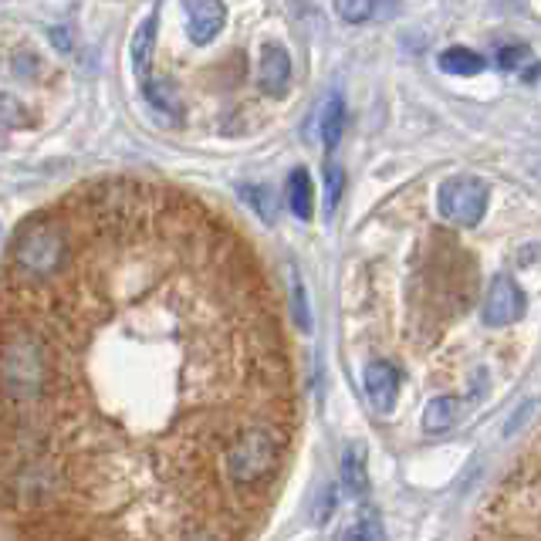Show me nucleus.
Masks as SVG:
<instances>
[{
    "label": "nucleus",
    "mask_w": 541,
    "mask_h": 541,
    "mask_svg": "<svg viewBox=\"0 0 541 541\" xmlns=\"http://www.w3.org/2000/svg\"><path fill=\"white\" fill-rule=\"evenodd\" d=\"M241 197L251 203V210L261 220H274V210H278V203H274V193L268 190V186H241Z\"/></svg>",
    "instance_id": "13"
},
{
    "label": "nucleus",
    "mask_w": 541,
    "mask_h": 541,
    "mask_svg": "<svg viewBox=\"0 0 541 541\" xmlns=\"http://www.w3.org/2000/svg\"><path fill=\"white\" fill-rule=\"evenodd\" d=\"M342 481L349 487L352 494H362L369 484V467H366V457H362L359 447H349L342 457Z\"/></svg>",
    "instance_id": "11"
},
{
    "label": "nucleus",
    "mask_w": 541,
    "mask_h": 541,
    "mask_svg": "<svg viewBox=\"0 0 541 541\" xmlns=\"http://www.w3.org/2000/svg\"><path fill=\"white\" fill-rule=\"evenodd\" d=\"M460 416V403L454 396H437L427 403V410H423V430L427 433H447L450 427L457 423Z\"/></svg>",
    "instance_id": "8"
},
{
    "label": "nucleus",
    "mask_w": 541,
    "mask_h": 541,
    "mask_svg": "<svg viewBox=\"0 0 541 541\" xmlns=\"http://www.w3.org/2000/svg\"><path fill=\"white\" fill-rule=\"evenodd\" d=\"M335 541H386V538H383V528H379V521L372 518V514H362V518L352 521L349 528H342Z\"/></svg>",
    "instance_id": "12"
},
{
    "label": "nucleus",
    "mask_w": 541,
    "mask_h": 541,
    "mask_svg": "<svg viewBox=\"0 0 541 541\" xmlns=\"http://www.w3.org/2000/svg\"><path fill=\"white\" fill-rule=\"evenodd\" d=\"M342 129H345V102L339 99V95H332V99L322 105V115H318V132H322V143L332 149L342 139Z\"/></svg>",
    "instance_id": "9"
},
{
    "label": "nucleus",
    "mask_w": 541,
    "mask_h": 541,
    "mask_svg": "<svg viewBox=\"0 0 541 541\" xmlns=\"http://www.w3.org/2000/svg\"><path fill=\"white\" fill-rule=\"evenodd\" d=\"M342 186H345V173L339 166H325V210L328 214H335V207H339Z\"/></svg>",
    "instance_id": "15"
},
{
    "label": "nucleus",
    "mask_w": 541,
    "mask_h": 541,
    "mask_svg": "<svg viewBox=\"0 0 541 541\" xmlns=\"http://www.w3.org/2000/svg\"><path fill=\"white\" fill-rule=\"evenodd\" d=\"M362 389H366V399L372 403L376 413H389L396 406L399 396V372L393 362L386 359H372L366 369H362Z\"/></svg>",
    "instance_id": "5"
},
{
    "label": "nucleus",
    "mask_w": 541,
    "mask_h": 541,
    "mask_svg": "<svg viewBox=\"0 0 541 541\" xmlns=\"http://www.w3.org/2000/svg\"><path fill=\"white\" fill-rule=\"evenodd\" d=\"M288 207L298 220H308L315 210V186L308 170H295L288 176Z\"/></svg>",
    "instance_id": "7"
},
{
    "label": "nucleus",
    "mask_w": 541,
    "mask_h": 541,
    "mask_svg": "<svg viewBox=\"0 0 541 541\" xmlns=\"http://www.w3.org/2000/svg\"><path fill=\"white\" fill-rule=\"evenodd\" d=\"M234 237L173 183H78L0 274V514L14 541H237L285 457Z\"/></svg>",
    "instance_id": "1"
},
{
    "label": "nucleus",
    "mask_w": 541,
    "mask_h": 541,
    "mask_svg": "<svg viewBox=\"0 0 541 541\" xmlns=\"http://www.w3.org/2000/svg\"><path fill=\"white\" fill-rule=\"evenodd\" d=\"M525 315V291H521L508 274H498L487 288V298H484V322L501 328V325H511Z\"/></svg>",
    "instance_id": "3"
},
{
    "label": "nucleus",
    "mask_w": 541,
    "mask_h": 541,
    "mask_svg": "<svg viewBox=\"0 0 541 541\" xmlns=\"http://www.w3.org/2000/svg\"><path fill=\"white\" fill-rule=\"evenodd\" d=\"M437 207L443 220L457 227H474L481 224L484 210H487V183L460 176V180H447L437 193Z\"/></svg>",
    "instance_id": "2"
},
{
    "label": "nucleus",
    "mask_w": 541,
    "mask_h": 541,
    "mask_svg": "<svg viewBox=\"0 0 541 541\" xmlns=\"http://www.w3.org/2000/svg\"><path fill=\"white\" fill-rule=\"evenodd\" d=\"M291 295H295V318H298V325L301 328H308V308H305V291H301V281H298V274L291 271Z\"/></svg>",
    "instance_id": "16"
},
{
    "label": "nucleus",
    "mask_w": 541,
    "mask_h": 541,
    "mask_svg": "<svg viewBox=\"0 0 541 541\" xmlns=\"http://www.w3.org/2000/svg\"><path fill=\"white\" fill-rule=\"evenodd\" d=\"M183 31L190 44L197 48H207L210 41L224 31L227 24V7L224 4H214V0H200V4H183Z\"/></svg>",
    "instance_id": "4"
},
{
    "label": "nucleus",
    "mask_w": 541,
    "mask_h": 541,
    "mask_svg": "<svg viewBox=\"0 0 541 541\" xmlns=\"http://www.w3.org/2000/svg\"><path fill=\"white\" fill-rule=\"evenodd\" d=\"M396 7H389V4H335V14L345 17L349 24H366L372 21V17H379V14H393Z\"/></svg>",
    "instance_id": "14"
},
{
    "label": "nucleus",
    "mask_w": 541,
    "mask_h": 541,
    "mask_svg": "<svg viewBox=\"0 0 541 541\" xmlns=\"http://www.w3.org/2000/svg\"><path fill=\"white\" fill-rule=\"evenodd\" d=\"M257 85H261L264 95H271V99H281V95L288 92L291 85V58L285 48H278V44H268V48L261 51V58H257Z\"/></svg>",
    "instance_id": "6"
},
{
    "label": "nucleus",
    "mask_w": 541,
    "mask_h": 541,
    "mask_svg": "<svg viewBox=\"0 0 541 541\" xmlns=\"http://www.w3.org/2000/svg\"><path fill=\"white\" fill-rule=\"evenodd\" d=\"M440 72L447 75H457V78H467V75H477L484 72V58L470 48H450L440 55Z\"/></svg>",
    "instance_id": "10"
}]
</instances>
